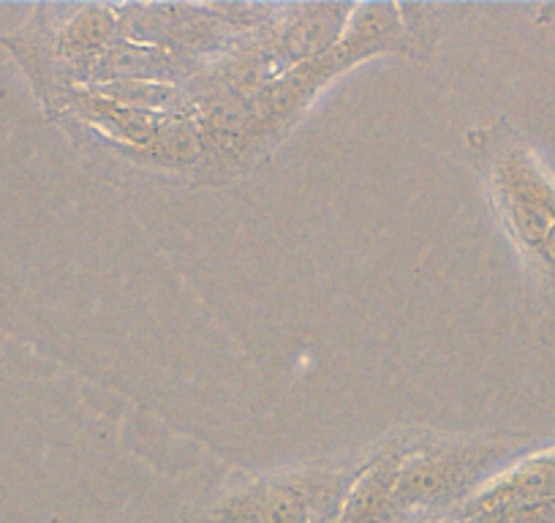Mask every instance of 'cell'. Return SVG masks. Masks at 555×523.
Segmentation results:
<instances>
[{
    "instance_id": "1",
    "label": "cell",
    "mask_w": 555,
    "mask_h": 523,
    "mask_svg": "<svg viewBox=\"0 0 555 523\" xmlns=\"http://www.w3.org/2000/svg\"><path fill=\"white\" fill-rule=\"evenodd\" d=\"M493 186L515 240L555 284V183L531 153L512 148L495 162Z\"/></svg>"
},
{
    "instance_id": "2",
    "label": "cell",
    "mask_w": 555,
    "mask_h": 523,
    "mask_svg": "<svg viewBox=\"0 0 555 523\" xmlns=\"http://www.w3.org/2000/svg\"><path fill=\"white\" fill-rule=\"evenodd\" d=\"M333 499V480L322 474L261 480L218 505L210 523H313Z\"/></svg>"
},
{
    "instance_id": "3",
    "label": "cell",
    "mask_w": 555,
    "mask_h": 523,
    "mask_svg": "<svg viewBox=\"0 0 555 523\" xmlns=\"http://www.w3.org/2000/svg\"><path fill=\"white\" fill-rule=\"evenodd\" d=\"M488 458L474 447H428L400 456L395 480V515L414 507H439L474 488Z\"/></svg>"
},
{
    "instance_id": "4",
    "label": "cell",
    "mask_w": 555,
    "mask_h": 523,
    "mask_svg": "<svg viewBox=\"0 0 555 523\" xmlns=\"http://www.w3.org/2000/svg\"><path fill=\"white\" fill-rule=\"evenodd\" d=\"M544 501H555V452L528 458L526 463L479 488L468 499L466 515L509 510V507L544 505Z\"/></svg>"
},
{
    "instance_id": "5",
    "label": "cell",
    "mask_w": 555,
    "mask_h": 523,
    "mask_svg": "<svg viewBox=\"0 0 555 523\" xmlns=\"http://www.w3.org/2000/svg\"><path fill=\"white\" fill-rule=\"evenodd\" d=\"M400 456L387 452L365 469L351 485L335 523H389L395 515V480H398Z\"/></svg>"
},
{
    "instance_id": "6",
    "label": "cell",
    "mask_w": 555,
    "mask_h": 523,
    "mask_svg": "<svg viewBox=\"0 0 555 523\" xmlns=\"http://www.w3.org/2000/svg\"><path fill=\"white\" fill-rule=\"evenodd\" d=\"M109 28L112 25L109 20H106V14L88 12L85 17L74 20V23L68 25V30L63 34L61 50L66 52V55H79V52L101 44V41L106 39V34H109Z\"/></svg>"
},
{
    "instance_id": "7",
    "label": "cell",
    "mask_w": 555,
    "mask_h": 523,
    "mask_svg": "<svg viewBox=\"0 0 555 523\" xmlns=\"http://www.w3.org/2000/svg\"><path fill=\"white\" fill-rule=\"evenodd\" d=\"M416 523H466V521H457V518H428V521H416Z\"/></svg>"
},
{
    "instance_id": "8",
    "label": "cell",
    "mask_w": 555,
    "mask_h": 523,
    "mask_svg": "<svg viewBox=\"0 0 555 523\" xmlns=\"http://www.w3.org/2000/svg\"><path fill=\"white\" fill-rule=\"evenodd\" d=\"M335 518L338 515H333V512H324V515H319L313 523H335Z\"/></svg>"
}]
</instances>
